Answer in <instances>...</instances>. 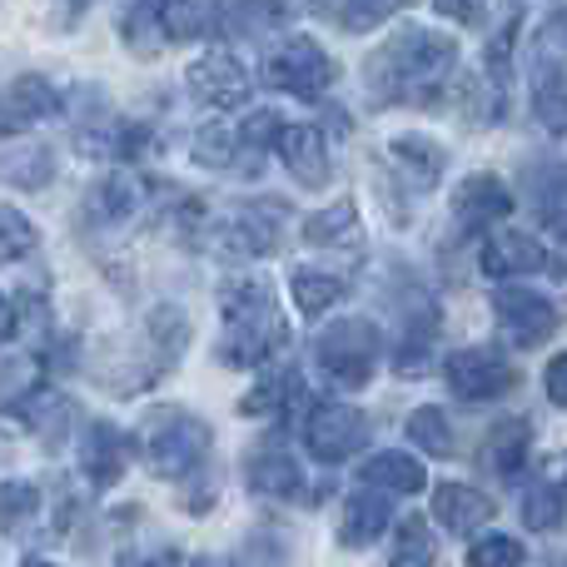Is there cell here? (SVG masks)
<instances>
[{"mask_svg": "<svg viewBox=\"0 0 567 567\" xmlns=\"http://www.w3.org/2000/svg\"><path fill=\"white\" fill-rule=\"evenodd\" d=\"M145 333H150V343L165 353L169 369H175V363L185 359V349H189V313L179 309V303H155L150 319H145Z\"/></svg>", "mask_w": 567, "mask_h": 567, "instance_id": "cell-40", "label": "cell"}, {"mask_svg": "<svg viewBox=\"0 0 567 567\" xmlns=\"http://www.w3.org/2000/svg\"><path fill=\"white\" fill-rule=\"evenodd\" d=\"M478 265L488 279H528V275H538V269L563 279V259L553 255V249H543L533 235H523V229H498V235L488 229V245H483Z\"/></svg>", "mask_w": 567, "mask_h": 567, "instance_id": "cell-18", "label": "cell"}, {"mask_svg": "<svg viewBox=\"0 0 567 567\" xmlns=\"http://www.w3.org/2000/svg\"><path fill=\"white\" fill-rule=\"evenodd\" d=\"M245 483L249 493L259 498H275V503H323V493H333L329 483H309L293 458V449L284 443V433H269L259 439L255 449L245 453Z\"/></svg>", "mask_w": 567, "mask_h": 567, "instance_id": "cell-9", "label": "cell"}, {"mask_svg": "<svg viewBox=\"0 0 567 567\" xmlns=\"http://www.w3.org/2000/svg\"><path fill=\"white\" fill-rule=\"evenodd\" d=\"M235 155H239V140L225 125H199L195 140H189V159L199 169H235Z\"/></svg>", "mask_w": 567, "mask_h": 567, "instance_id": "cell-44", "label": "cell"}, {"mask_svg": "<svg viewBox=\"0 0 567 567\" xmlns=\"http://www.w3.org/2000/svg\"><path fill=\"white\" fill-rule=\"evenodd\" d=\"M303 393V379L299 369H269L259 373V383L239 399V413L245 419H275V413H289V403Z\"/></svg>", "mask_w": 567, "mask_h": 567, "instance_id": "cell-34", "label": "cell"}, {"mask_svg": "<svg viewBox=\"0 0 567 567\" xmlns=\"http://www.w3.org/2000/svg\"><path fill=\"white\" fill-rule=\"evenodd\" d=\"M403 433L413 439V449L429 453V458H453V423L439 403H423L403 419Z\"/></svg>", "mask_w": 567, "mask_h": 567, "instance_id": "cell-39", "label": "cell"}, {"mask_svg": "<svg viewBox=\"0 0 567 567\" xmlns=\"http://www.w3.org/2000/svg\"><path fill=\"white\" fill-rule=\"evenodd\" d=\"M319 130H329L333 140H349V110L329 105V110H323V125H319Z\"/></svg>", "mask_w": 567, "mask_h": 567, "instance_id": "cell-51", "label": "cell"}, {"mask_svg": "<svg viewBox=\"0 0 567 567\" xmlns=\"http://www.w3.org/2000/svg\"><path fill=\"white\" fill-rule=\"evenodd\" d=\"M115 30L140 60H155L159 45H165V35H159V0H125Z\"/></svg>", "mask_w": 567, "mask_h": 567, "instance_id": "cell-35", "label": "cell"}, {"mask_svg": "<svg viewBox=\"0 0 567 567\" xmlns=\"http://www.w3.org/2000/svg\"><path fill=\"white\" fill-rule=\"evenodd\" d=\"M543 389H548L553 409H563V403H567V359H553L548 369H543Z\"/></svg>", "mask_w": 567, "mask_h": 567, "instance_id": "cell-49", "label": "cell"}, {"mask_svg": "<svg viewBox=\"0 0 567 567\" xmlns=\"http://www.w3.org/2000/svg\"><path fill=\"white\" fill-rule=\"evenodd\" d=\"M130 463H135V433L115 429L110 419H90L80 429V473L95 493L115 488L130 473Z\"/></svg>", "mask_w": 567, "mask_h": 567, "instance_id": "cell-15", "label": "cell"}, {"mask_svg": "<svg viewBox=\"0 0 567 567\" xmlns=\"http://www.w3.org/2000/svg\"><path fill=\"white\" fill-rule=\"evenodd\" d=\"M259 75H265L269 90H284V95H293V100L319 105V100L329 95V85L339 80V65H333V55L313 35H289L265 55Z\"/></svg>", "mask_w": 567, "mask_h": 567, "instance_id": "cell-8", "label": "cell"}, {"mask_svg": "<svg viewBox=\"0 0 567 567\" xmlns=\"http://www.w3.org/2000/svg\"><path fill=\"white\" fill-rule=\"evenodd\" d=\"M563 513H567V498L558 483H533V488L523 493V528L528 533H558Z\"/></svg>", "mask_w": 567, "mask_h": 567, "instance_id": "cell-42", "label": "cell"}, {"mask_svg": "<svg viewBox=\"0 0 567 567\" xmlns=\"http://www.w3.org/2000/svg\"><path fill=\"white\" fill-rule=\"evenodd\" d=\"M349 289H353V269H309V265H299L289 275L293 309H299L303 319L329 313L339 299H349Z\"/></svg>", "mask_w": 567, "mask_h": 567, "instance_id": "cell-28", "label": "cell"}, {"mask_svg": "<svg viewBox=\"0 0 567 567\" xmlns=\"http://www.w3.org/2000/svg\"><path fill=\"white\" fill-rule=\"evenodd\" d=\"M159 195H165V185H155L150 175L120 165L115 175L95 179V185L85 189V199H80V215H85L95 229H120V225H130L135 215H155V199Z\"/></svg>", "mask_w": 567, "mask_h": 567, "instance_id": "cell-12", "label": "cell"}, {"mask_svg": "<svg viewBox=\"0 0 567 567\" xmlns=\"http://www.w3.org/2000/svg\"><path fill=\"white\" fill-rule=\"evenodd\" d=\"M383 165L409 195H429V189H439L443 169H449V150L429 135H399L383 150Z\"/></svg>", "mask_w": 567, "mask_h": 567, "instance_id": "cell-20", "label": "cell"}, {"mask_svg": "<svg viewBox=\"0 0 567 567\" xmlns=\"http://www.w3.org/2000/svg\"><path fill=\"white\" fill-rule=\"evenodd\" d=\"M16 303H10L6 299V293H0V343H10V339H16Z\"/></svg>", "mask_w": 567, "mask_h": 567, "instance_id": "cell-52", "label": "cell"}, {"mask_svg": "<svg viewBox=\"0 0 567 567\" xmlns=\"http://www.w3.org/2000/svg\"><path fill=\"white\" fill-rule=\"evenodd\" d=\"M284 199H259V205H229L219 219H205V245L225 265H255V259L279 255L284 245Z\"/></svg>", "mask_w": 567, "mask_h": 567, "instance_id": "cell-6", "label": "cell"}, {"mask_svg": "<svg viewBox=\"0 0 567 567\" xmlns=\"http://www.w3.org/2000/svg\"><path fill=\"white\" fill-rule=\"evenodd\" d=\"M60 105H65V95L45 75H16L10 85H0V140L25 135L30 125L50 120Z\"/></svg>", "mask_w": 567, "mask_h": 567, "instance_id": "cell-22", "label": "cell"}, {"mask_svg": "<svg viewBox=\"0 0 567 567\" xmlns=\"http://www.w3.org/2000/svg\"><path fill=\"white\" fill-rule=\"evenodd\" d=\"M523 195H528L538 225L548 229V235H563V165H558V155L533 159L528 175H523Z\"/></svg>", "mask_w": 567, "mask_h": 567, "instance_id": "cell-31", "label": "cell"}, {"mask_svg": "<svg viewBox=\"0 0 567 567\" xmlns=\"http://www.w3.org/2000/svg\"><path fill=\"white\" fill-rule=\"evenodd\" d=\"M275 150L293 179L303 189H323L329 185V135L319 125H284L275 135Z\"/></svg>", "mask_w": 567, "mask_h": 567, "instance_id": "cell-24", "label": "cell"}, {"mask_svg": "<svg viewBox=\"0 0 567 567\" xmlns=\"http://www.w3.org/2000/svg\"><path fill=\"white\" fill-rule=\"evenodd\" d=\"M279 130H284L279 110H255V115H245V125L235 130V140H239L235 169H245V175H259V169H265V150L275 145Z\"/></svg>", "mask_w": 567, "mask_h": 567, "instance_id": "cell-36", "label": "cell"}, {"mask_svg": "<svg viewBox=\"0 0 567 567\" xmlns=\"http://www.w3.org/2000/svg\"><path fill=\"white\" fill-rule=\"evenodd\" d=\"M493 319H498V329L508 333L518 349H543V343L558 333L563 313L548 293L523 289V284H503V289H493Z\"/></svg>", "mask_w": 567, "mask_h": 567, "instance_id": "cell-14", "label": "cell"}, {"mask_svg": "<svg viewBox=\"0 0 567 567\" xmlns=\"http://www.w3.org/2000/svg\"><path fill=\"white\" fill-rule=\"evenodd\" d=\"M413 0H309V10L323 25L343 30V35H369L373 25L393 20L399 10H409Z\"/></svg>", "mask_w": 567, "mask_h": 567, "instance_id": "cell-29", "label": "cell"}, {"mask_svg": "<svg viewBox=\"0 0 567 567\" xmlns=\"http://www.w3.org/2000/svg\"><path fill=\"white\" fill-rule=\"evenodd\" d=\"M35 249H40V229L30 225L16 205H6V199H0V269L30 259Z\"/></svg>", "mask_w": 567, "mask_h": 567, "instance_id": "cell-41", "label": "cell"}, {"mask_svg": "<svg viewBox=\"0 0 567 567\" xmlns=\"http://www.w3.org/2000/svg\"><path fill=\"white\" fill-rule=\"evenodd\" d=\"M75 150L85 159H105V165H135L155 150V130L125 115H100L75 130Z\"/></svg>", "mask_w": 567, "mask_h": 567, "instance_id": "cell-17", "label": "cell"}, {"mask_svg": "<svg viewBox=\"0 0 567 567\" xmlns=\"http://www.w3.org/2000/svg\"><path fill=\"white\" fill-rule=\"evenodd\" d=\"M165 373H169V363H165V353L150 343V333H140V343L110 339L105 349L95 353V363H90V379L105 393H115V399H135V393L155 389Z\"/></svg>", "mask_w": 567, "mask_h": 567, "instance_id": "cell-11", "label": "cell"}, {"mask_svg": "<svg viewBox=\"0 0 567 567\" xmlns=\"http://www.w3.org/2000/svg\"><path fill=\"white\" fill-rule=\"evenodd\" d=\"M135 453L165 483H185L215 463V429L189 409H150L135 429Z\"/></svg>", "mask_w": 567, "mask_h": 567, "instance_id": "cell-3", "label": "cell"}, {"mask_svg": "<svg viewBox=\"0 0 567 567\" xmlns=\"http://www.w3.org/2000/svg\"><path fill=\"white\" fill-rule=\"evenodd\" d=\"M299 439H303V449H309L319 463L339 468V463H349L353 453L369 449L373 419L363 409H353V403L309 399V393H303V429H299Z\"/></svg>", "mask_w": 567, "mask_h": 567, "instance_id": "cell-7", "label": "cell"}, {"mask_svg": "<svg viewBox=\"0 0 567 567\" xmlns=\"http://www.w3.org/2000/svg\"><path fill=\"white\" fill-rule=\"evenodd\" d=\"M533 463V423L528 419H498L478 443V468L493 473L498 483L523 478Z\"/></svg>", "mask_w": 567, "mask_h": 567, "instance_id": "cell-23", "label": "cell"}, {"mask_svg": "<svg viewBox=\"0 0 567 567\" xmlns=\"http://www.w3.org/2000/svg\"><path fill=\"white\" fill-rule=\"evenodd\" d=\"M359 478L369 483V488H383L393 493V498H403V493H423L429 488V473H423V463L413 458V453H373V458L359 463Z\"/></svg>", "mask_w": 567, "mask_h": 567, "instance_id": "cell-30", "label": "cell"}, {"mask_svg": "<svg viewBox=\"0 0 567 567\" xmlns=\"http://www.w3.org/2000/svg\"><path fill=\"white\" fill-rule=\"evenodd\" d=\"M383 359V333L373 319H333L313 333V369L343 393H359L373 383V369Z\"/></svg>", "mask_w": 567, "mask_h": 567, "instance_id": "cell-5", "label": "cell"}, {"mask_svg": "<svg viewBox=\"0 0 567 567\" xmlns=\"http://www.w3.org/2000/svg\"><path fill=\"white\" fill-rule=\"evenodd\" d=\"M299 239H303L309 249H343V245H359L363 229H359V209H353V199H333L329 209H313V215L299 225Z\"/></svg>", "mask_w": 567, "mask_h": 567, "instance_id": "cell-32", "label": "cell"}, {"mask_svg": "<svg viewBox=\"0 0 567 567\" xmlns=\"http://www.w3.org/2000/svg\"><path fill=\"white\" fill-rule=\"evenodd\" d=\"M433 558H439V548H433V533H429V523L413 513V518H403L399 523V533H393V553H389V563L393 567H429Z\"/></svg>", "mask_w": 567, "mask_h": 567, "instance_id": "cell-43", "label": "cell"}, {"mask_svg": "<svg viewBox=\"0 0 567 567\" xmlns=\"http://www.w3.org/2000/svg\"><path fill=\"white\" fill-rule=\"evenodd\" d=\"M389 309H393V373L399 379H423L433 359V343L443 333V309L413 269L389 275Z\"/></svg>", "mask_w": 567, "mask_h": 567, "instance_id": "cell-4", "label": "cell"}, {"mask_svg": "<svg viewBox=\"0 0 567 567\" xmlns=\"http://www.w3.org/2000/svg\"><path fill=\"white\" fill-rule=\"evenodd\" d=\"M40 513H45V483H35V478L0 483V533L6 538H30Z\"/></svg>", "mask_w": 567, "mask_h": 567, "instance_id": "cell-33", "label": "cell"}, {"mask_svg": "<svg viewBox=\"0 0 567 567\" xmlns=\"http://www.w3.org/2000/svg\"><path fill=\"white\" fill-rule=\"evenodd\" d=\"M90 6H95V0H55V16H60V25H65V30H75V25H80V16H85Z\"/></svg>", "mask_w": 567, "mask_h": 567, "instance_id": "cell-50", "label": "cell"}, {"mask_svg": "<svg viewBox=\"0 0 567 567\" xmlns=\"http://www.w3.org/2000/svg\"><path fill=\"white\" fill-rule=\"evenodd\" d=\"M55 175V155L45 145H16L0 155V185L16 189H45Z\"/></svg>", "mask_w": 567, "mask_h": 567, "instance_id": "cell-38", "label": "cell"}, {"mask_svg": "<svg viewBox=\"0 0 567 567\" xmlns=\"http://www.w3.org/2000/svg\"><path fill=\"white\" fill-rule=\"evenodd\" d=\"M393 523V493L369 488L363 483L359 493L343 498V523H339V543L343 548H369V543L383 538V528Z\"/></svg>", "mask_w": 567, "mask_h": 567, "instance_id": "cell-27", "label": "cell"}, {"mask_svg": "<svg viewBox=\"0 0 567 567\" xmlns=\"http://www.w3.org/2000/svg\"><path fill=\"white\" fill-rule=\"evenodd\" d=\"M513 215V189L498 175H468L453 189V219L463 235H488Z\"/></svg>", "mask_w": 567, "mask_h": 567, "instance_id": "cell-21", "label": "cell"}, {"mask_svg": "<svg viewBox=\"0 0 567 567\" xmlns=\"http://www.w3.org/2000/svg\"><path fill=\"white\" fill-rule=\"evenodd\" d=\"M10 458V439H6V433H0V463H6Z\"/></svg>", "mask_w": 567, "mask_h": 567, "instance_id": "cell-53", "label": "cell"}, {"mask_svg": "<svg viewBox=\"0 0 567 567\" xmlns=\"http://www.w3.org/2000/svg\"><path fill=\"white\" fill-rule=\"evenodd\" d=\"M6 413H10V419H16L20 429H25L45 453H60V449H65L70 433H75V419H80L75 399L55 393L50 383H35L30 393H20V399L10 403Z\"/></svg>", "mask_w": 567, "mask_h": 567, "instance_id": "cell-16", "label": "cell"}, {"mask_svg": "<svg viewBox=\"0 0 567 567\" xmlns=\"http://www.w3.org/2000/svg\"><path fill=\"white\" fill-rule=\"evenodd\" d=\"M468 563L473 567H523V563H528V548H523L518 538H508V533H493V538L473 543Z\"/></svg>", "mask_w": 567, "mask_h": 567, "instance_id": "cell-46", "label": "cell"}, {"mask_svg": "<svg viewBox=\"0 0 567 567\" xmlns=\"http://www.w3.org/2000/svg\"><path fill=\"white\" fill-rule=\"evenodd\" d=\"M533 115L553 140L567 130V90H563V10H553L533 30Z\"/></svg>", "mask_w": 567, "mask_h": 567, "instance_id": "cell-13", "label": "cell"}, {"mask_svg": "<svg viewBox=\"0 0 567 567\" xmlns=\"http://www.w3.org/2000/svg\"><path fill=\"white\" fill-rule=\"evenodd\" d=\"M159 35L175 45L225 35V0H159Z\"/></svg>", "mask_w": 567, "mask_h": 567, "instance_id": "cell-26", "label": "cell"}, {"mask_svg": "<svg viewBox=\"0 0 567 567\" xmlns=\"http://www.w3.org/2000/svg\"><path fill=\"white\" fill-rule=\"evenodd\" d=\"M453 75H458V40L449 30L429 25H403L363 60V90L369 105H419L439 110L449 95Z\"/></svg>", "mask_w": 567, "mask_h": 567, "instance_id": "cell-1", "label": "cell"}, {"mask_svg": "<svg viewBox=\"0 0 567 567\" xmlns=\"http://www.w3.org/2000/svg\"><path fill=\"white\" fill-rule=\"evenodd\" d=\"M40 383V359L35 353H16V359H0V409L30 393Z\"/></svg>", "mask_w": 567, "mask_h": 567, "instance_id": "cell-45", "label": "cell"}, {"mask_svg": "<svg viewBox=\"0 0 567 567\" xmlns=\"http://www.w3.org/2000/svg\"><path fill=\"white\" fill-rule=\"evenodd\" d=\"M284 25V0H225V35L265 40Z\"/></svg>", "mask_w": 567, "mask_h": 567, "instance_id": "cell-37", "label": "cell"}, {"mask_svg": "<svg viewBox=\"0 0 567 567\" xmlns=\"http://www.w3.org/2000/svg\"><path fill=\"white\" fill-rule=\"evenodd\" d=\"M493 513H498L493 493L473 488V483H439V488H433V518H439L453 538H473L483 523H493Z\"/></svg>", "mask_w": 567, "mask_h": 567, "instance_id": "cell-25", "label": "cell"}, {"mask_svg": "<svg viewBox=\"0 0 567 567\" xmlns=\"http://www.w3.org/2000/svg\"><path fill=\"white\" fill-rule=\"evenodd\" d=\"M219 343L215 359L225 369H265L275 353L289 349V323L279 313L275 284L259 275H235L219 289Z\"/></svg>", "mask_w": 567, "mask_h": 567, "instance_id": "cell-2", "label": "cell"}, {"mask_svg": "<svg viewBox=\"0 0 567 567\" xmlns=\"http://www.w3.org/2000/svg\"><path fill=\"white\" fill-rule=\"evenodd\" d=\"M433 10L449 20H458V25H478L483 20V0H433Z\"/></svg>", "mask_w": 567, "mask_h": 567, "instance_id": "cell-48", "label": "cell"}, {"mask_svg": "<svg viewBox=\"0 0 567 567\" xmlns=\"http://www.w3.org/2000/svg\"><path fill=\"white\" fill-rule=\"evenodd\" d=\"M185 85H189V100H195V105L239 110L249 100V70L239 65L235 55H225V50H209V55H199L195 65H189Z\"/></svg>", "mask_w": 567, "mask_h": 567, "instance_id": "cell-19", "label": "cell"}, {"mask_svg": "<svg viewBox=\"0 0 567 567\" xmlns=\"http://www.w3.org/2000/svg\"><path fill=\"white\" fill-rule=\"evenodd\" d=\"M443 383H449V393L463 403H493L518 389V369H513V359L503 349L473 343V349H453L449 359H443Z\"/></svg>", "mask_w": 567, "mask_h": 567, "instance_id": "cell-10", "label": "cell"}, {"mask_svg": "<svg viewBox=\"0 0 567 567\" xmlns=\"http://www.w3.org/2000/svg\"><path fill=\"white\" fill-rule=\"evenodd\" d=\"M279 558H289V548H284V543H269V533H255V538L235 553V563H279Z\"/></svg>", "mask_w": 567, "mask_h": 567, "instance_id": "cell-47", "label": "cell"}]
</instances>
